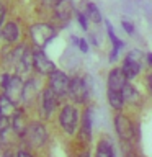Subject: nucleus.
<instances>
[{
	"mask_svg": "<svg viewBox=\"0 0 152 157\" xmlns=\"http://www.w3.org/2000/svg\"><path fill=\"white\" fill-rule=\"evenodd\" d=\"M56 36L57 29L51 23H33L29 26V39L34 48L44 49Z\"/></svg>",
	"mask_w": 152,
	"mask_h": 157,
	"instance_id": "nucleus-1",
	"label": "nucleus"
},
{
	"mask_svg": "<svg viewBox=\"0 0 152 157\" xmlns=\"http://www.w3.org/2000/svg\"><path fill=\"white\" fill-rule=\"evenodd\" d=\"M0 85L3 88V93L13 101L15 106H18L23 101V88H25L23 77L17 75V74H3Z\"/></svg>",
	"mask_w": 152,
	"mask_h": 157,
	"instance_id": "nucleus-2",
	"label": "nucleus"
},
{
	"mask_svg": "<svg viewBox=\"0 0 152 157\" xmlns=\"http://www.w3.org/2000/svg\"><path fill=\"white\" fill-rule=\"evenodd\" d=\"M142 62H144V54L141 51H137V49H132V51L126 54V57L123 59L121 69H123L127 80H132V78H136L141 74Z\"/></svg>",
	"mask_w": 152,
	"mask_h": 157,
	"instance_id": "nucleus-3",
	"label": "nucleus"
},
{
	"mask_svg": "<svg viewBox=\"0 0 152 157\" xmlns=\"http://www.w3.org/2000/svg\"><path fill=\"white\" fill-rule=\"evenodd\" d=\"M78 120H80V115H78V110L74 105H64L62 106L61 115H59V123H61L62 129L67 134H74L77 131Z\"/></svg>",
	"mask_w": 152,
	"mask_h": 157,
	"instance_id": "nucleus-4",
	"label": "nucleus"
},
{
	"mask_svg": "<svg viewBox=\"0 0 152 157\" xmlns=\"http://www.w3.org/2000/svg\"><path fill=\"white\" fill-rule=\"evenodd\" d=\"M25 141L33 147H41L48 141V129L41 123H31L26 128V132L23 134Z\"/></svg>",
	"mask_w": 152,
	"mask_h": 157,
	"instance_id": "nucleus-5",
	"label": "nucleus"
},
{
	"mask_svg": "<svg viewBox=\"0 0 152 157\" xmlns=\"http://www.w3.org/2000/svg\"><path fill=\"white\" fill-rule=\"evenodd\" d=\"M48 77H49V87H51L52 92L59 97V100L66 98L67 93H69V80H70V77H67V74L59 71V69L51 72Z\"/></svg>",
	"mask_w": 152,
	"mask_h": 157,
	"instance_id": "nucleus-6",
	"label": "nucleus"
},
{
	"mask_svg": "<svg viewBox=\"0 0 152 157\" xmlns=\"http://www.w3.org/2000/svg\"><path fill=\"white\" fill-rule=\"evenodd\" d=\"M33 66L39 75H49L51 72L56 71V64L44 54V49L39 48L33 49Z\"/></svg>",
	"mask_w": 152,
	"mask_h": 157,
	"instance_id": "nucleus-7",
	"label": "nucleus"
},
{
	"mask_svg": "<svg viewBox=\"0 0 152 157\" xmlns=\"http://www.w3.org/2000/svg\"><path fill=\"white\" fill-rule=\"evenodd\" d=\"M67 97L70 98L74 103H77V105L87 101V93H85V87H83V77H77V75L70 77Z\"/></svg>",
	"mask_w": 152,
	"mask_h": 157,
	"instance_id": "nucleus-8",
	"label": "nucleus"
},
{
	"mask_svg": "<svg viewBox=\"0 0 152 157\" xmlns=\"http://www.w3.org/2000/svg\"><path fill=\"white\" fill-rule=\"evenodd\" d=\"M115 128H116V134L120 136L121 141H129L134 136V126L126 115L120 113V115L115 116Z\"/></svg>",
	"mask_w": 152,
	"mask_h": 157,
	"instance_id": "nucleus-9",
	"label": "nucleus"
},
{
	"mask_svg": "<svg viewBox=\"0 0 152 157\" xmlns=\"http://www.w3.org/2000/svg\"><path fill=\"white\" fill-rule=\"evenodd\" d=\"M57 103H59V97L52 92L51 87H46L41 93V111H43V116L44 118H49L52 115V111L57 108Z\"/></svg>",
	"mask_w": 152,
	"mask_h": 157,
	"instance_id": "nucleus-10",
	"label": "nucleus"
},
{
	"mask_svg": "<svg viewBox=\"0 0 152 157\" xmlns=\"http://www.w3.org/2000/svg\"><path fill=\"white\" fill-rule=\"evenodd\" d=\"M54 18L59 23H67L72 18V15L75 13V7H74L72 0H59V2L52 7Z\"/></svg>",
	"mask_w": 152,
	"mask_h": 157,
	"instance_id": "nucleus-11",
	"label": "nucleus"
},
{
	"mask_svg": "<svg viewBox=\"0 0 152 157\" xmlns=\"http://www.w3.org/2000/svg\"><path fill=\"white\" fill-rule=\"evenodd\" d=\"M126 82H129L124 75L121 67H113L110 72H108V88L110 90H118L123 92V87L126 85Z\"/></svg>",
	"mask_w": 152,
	"mask_h": 157,
	"instance_id": "nucleus-12",
	"label": "nucleus"
},
{
	"mask_svg": "<svg viewBox=\"0 0 152 157\" xmlns=\"http://www.w3.org/2000/svg\"><path fill=\"white\" fill-rule=\"evenodd\" d=\"M0 34H2L3 41L7 44H17L18 39H20V28L17 21H5L2 29H0Z\"/></svg>",
	"mask_w": 152,
	"mask_h": 157,
	"instance_id": "nucleus-13",
	"label": "nucleus"
},
{
	"mask_svg": "<svg viewBox=\"0 0 152 157\" xmlns=\"http://www.w3.org/2000/svg\"><path fill=\"white\" fill-rule=\"evenodd\" d=\"M123 98H124V103H129V105H139L141 103L139 90L129 82H126V85L123 87Z\"/></svg>",
	"mask_w": 152,
	"mask_h": 157,
	"instance_id": "nucleus-14",
	"label": "nucleus"
},
{
	"mask_svg": "<svg viewBox=\"0 0 152 157\" xmlns=\"http://www.w3.org/2000/svg\"><path fill=\"white\" fill-rule=\"evenodd\" d=\"M80 137L82 141H90L92 137V110H85L80 121Z\"/></svg>",
	"mask_w": 152,
	"mask_h": 157,
	"instance_id": "nucleus-15",
	"label": "nucleus"
},
{
	"mask_svg": "<svg viewBox=\"0 0 152 157\" xmlns=\"http://www.w3.org/2000/svg\"><path fill=\"white\" fill-rule=\"evenodd\" d=\"M38 95V87H36V80L34 77H29L26 82H25V88H23V101L26 105H31L33 100H36Z\"/></svg>",
	"mask_w": 152,
	"mask_h": 157,
	"instance_id": "nucleus-16",
	"label": "nucleus"
},
{
	"mask_svg": "<svg viewBox=\"0 0 152 157\" xmlns=\"http://www.w3.org/2000/svg\"><path fill=\"white\" fill-rule=\"evenodd\" d=\"M82 7H83V13L87 15L88 21L98 25V23L103 20V18H101V13H100V8H98L93 2H83Z\"/></svg>",
	"mask_w": 152,
	"mask_h": 157,
	"instance_id": "nucleus-17",
	"label": "nucleus"
},
{
	"mask_svg": "<svg viewBox=\"0 0 152 157\" xmlns=\"http://www.w3.org/2000/svg\"><path fill=\"white\" fill-rule=\"evenodd\" d=\"M12 128H13V131L17 132V134H20V136H23L25 132H26L28 124L25 123V116H23V113L20 110H17L13 113V116H12Z\"/></svg>",
	"mask_w": 152,
	"mask_h": 157,
	"instance_id": "nucleus-18",
	"label": "nucleus"
},
{
	"mask_svg": "<svg viewBox=\"0 0 152 157\" xmlns=\"http://www.w3.org/2000/svg\"><path fill=\"white\" fill-rule=\"evenodd\" d=\"M108 103L113 110H118L120 111L123 106H124V98H123V92H118V90H110L108 88Z\"/></svg>",
	"mask_w": 152,
	"mask_h": 157,
	"instance_id": "nucleus-19",
	"label": "nucleus"
},
{
	"mask_svg": "<svg viewBox=\"0 0 152 157\" xmlns=\"http://www.w3.org/2000/svg\"><path fill=\"white\" fill-rule=\"evenodd\" d=\"M105 26H106V33H108V38H110V41H111V44H113V48H116V49H120V51H121V49L124 48L126 44L116 36V33L113 31V26H111V23L108 21V20H105Z\"/></svg>",
	"mask_w": 152,
	"mask_h": 157,
	"instance_id": "nucleus-20",
	"label": "nucleus"
},
{
	"mask_svg": "<svg viewBox=\"0 0 152 157\" xmlns=\"http://www.w3.org/2000/svg\"><path fill=\"white\" fill-rule=\"evenodd\" d=\"M97 157H115V151H113L111 144L108 141H100L97 146Z\"/></svg>",
	"mask_w": 152,
	"mask_h": 157,
	"instance_id": "nucleus-21",
	"label": "nucleus"
},
{
	"mask_svg": "<svg viewBox=\"0 0 152 157\" xmlns=\"http://www.w3.org/2000/svg\"><path fill=\"white\" fill-rule=\"evenodd\" d=\"M0 108H2L3 115H8V111L12 110V108H15L13 101L10 100V98L5 95V93H2V95H0Z\"/></svg>",
	"mask_w": 152,
	"mask_h": 157,
	"instance_id": "nucleus-22",
	"label": "nucleus"
},
{
	"mask_svg": "<svg viewBox=\"0 0 152 157\" xmlns=\"http://www.w3.org/2000/svg\"><path fill=\"white\" fill-rule=\"evenodd\" d=\"M75 18H77V21L78 25H80V28L82 29H88V18H87V15L82 12V10H75Z\"/></svg>",
	"mask_w": 152,
	"mask_h": 157,
	"instance_id": "nucleus-23",
	"label": "nucleus"
},
{
	"mask_svg": "<svg viewBox=\"0 0 152 157\" xmlns=\"http://www.w3.org/2000/svg\"><path fill=\"white\" fill-rule=\"evenodd\" d=\"M121 26H123V29H124L127 34H132V33H134V26H132V23L127 21V20H123V21H121Z\"/></svg>",
	"mask_w": 152,
	"mask_h": 157,
	"instance_id": "nucleus-24",
	"label": "nucleus"
},
{
	"mask_svg": "<svg viewBox=\"0 0 152 157\" xmlns=\"http://www.w3.org/2000/svg\"><path fill=\"white\" fill-rule=\"evenodd\" d=\"M5 17H7V8L3 7V3H0V29L5 23Z\"/></svg>",
	"mask_w": 152,
	"mask_h": 157,
	"instance_id": "nucleus-25",
	"label": "nucleus"
},
{
	"mask_svg": "<svg viewBox=\"0 0 152 157\" xmlns=\"http://www.w3.org/2000/svg\"><path fill=\"white\" fill-rule=\"evenodd\" d=\"M78 48H80V51L82 52H88V41L87 39H83V38H80V41H78Z\"/></svg>",
	"mask_w": 152,
	"mask_h": 157,
	"instance_id": "nucleus-26",
	"label": "nucleus"
},
{
	"mask_svg": "<svg viewBox=\"0 0 152 157\" xmlns=\"http://www.w3.org/2000/svg\"><path fill=\"white\" fill-rule=\"evenodd\" d=\"M146 87H147V90H149V93L152 95V72H149L146 75Z\"/></svg>",
	"mask_w": 152,
	"mask_h": 157,
	"instance_id": "nucleus-27",
	"label": "nucleus"
},
{
	"mask_svg": "<svg viewBox=\"0 0 152 157\" xmlns=\"http://www.w3.org/2000/svg\"><path fill=\"white\" fill-rule=\"evenodd\" d=\"M118 52H120V49H116V48H113L111 51H110V57H108V61H110L111 64L118 59Z\"/></svg>",
	"mask_w": 152,
	"mask_h": 157,
	"instance_id": "nucleus-28",
	"label": "nucleus"
},
{
	"mask_svg": "<svg viewBox=\"0 0 152 157\" xmlns=\"http://www.w3.org/2000/svg\"><path fill=\"white\" fill-rule=\"evenodd\" d=\"M17 157H34V155H33V154H29L28 151H18Z\"/></svg>",
	"mask_w": 152,
	"mask_h": 157,
	"instance_id": "nucleus-29",
	"label": "nucleus"
},
{
	"mask_svg": "<svg viewBox=\"0 0 152 157\" xmlns=\"http://www.w3.org/2000/svg\"><path fill=\"white\" fill-rule=\"evenodd\" d=\"M43 2H44V3H46V5H48V7H51V8H52V7H54V5H56V3L59 2V0H43Z\"/></svg>",
	"mask_w": 152,
	"mask_h": 157,
	"instance_id": "nucleus-30",
	"label": "nucleus"
},
{
	"mask_svg": "<svg viewBox=\"0 0 152 157\" xmlns=\"http://www.w3.org/2000/svg\"><path fill=\"white\" fill-rule=\"evenodd\" d=\"M146 61H147V64H149V66L152 67V52H149V54L146 56Z\"/></svg>",
	"mask_w": 152,
	"mask_h": 157,
	"instance_id": "nucleus-31",
	"label": "nucleus"
},
{
	"mask_svg": "<svg viewBox=\"0 0 152 157\" xmlns=\"http://www.w3.org/2000/svg\"><path fill=\"white\" fill-rule=\"evenodd\" d=\"M77 157H90V154H88V151H83L82 154H78Z\"/></svg>",
	"mask_w": 152,
	"mask_h": 157,
	"instance_id": "nucleus-32",
	"label": "nucleus"
},
{
	"mask_svg": "<svg viewBox=\"0 0 152 157\" xmlns=\"http://www.w3.org/2000/svg\"><path fill=\"white\" fill-rule=\"evenodd\" d=\"M78 41H80V38H77V36H72V43H74V44H77V46H78Z\"/></svg>",
	"mask_w": 152,
	"mask_h": 157,
	"instance_id": "nucleus-33",
	"label": "nucleus"
},
{
	"mask_svg": "<svg viewBox=\"0 0 152 157\" xmlns=\"http://www.w3.org/2000/svg\"><path fill=\"white\" fill-rule=\"evenodd\" d=\"M3 157H15V155L12 154V152H5V154H3Z\"/></svg>",
	"mask_w": 152,
	"mask_h": 157,
	"instance_id": "nucleus-34",
	"label": "nucleus"
},
{
	"mask_svg": "<svg viewBox=\"0 0 152 157\" xmlns=\"http://www.w3.org/2000/svg\"><path fill=\"white\" fill-rule=\"evenodd\" d=\"M3 116V111H2V108H0V118H2Z\"/></svg>",
	"mask_w": 152,
	"mask_h": 157,
	"instance_id": "nucleus-35",
	"label": "nucleus"
}]
</instances>
